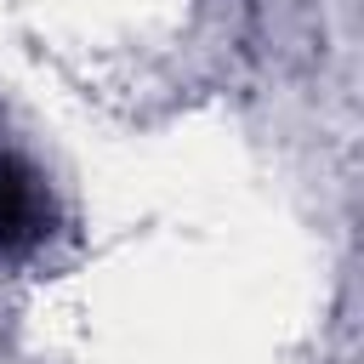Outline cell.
<instances>
[{
	"instance_id": "obj_1",
	"label": "cell",
	"mask_w": 364,
	"mask_h": 364,
	"mask_svg": "<svg viewBox=\"0 0 364 364\" xmlns=\"http://www.w3.org/2000/svg\"><path fill=\"white\" fill-rule=\"evenodd\" d=\"M51 205H46V182L40 171L0 142V256H28L46 239Z\"/></svg>"
}]
</instances>
